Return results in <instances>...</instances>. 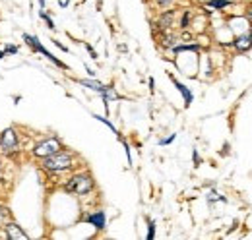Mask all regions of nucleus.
Returning <instances> with one entry per match:
<instances>
[{"instance_id":"nucleus-14","label":"nucleus","mask_w":252,"mask_h":240,"mask_svg":"<svg viewBox=\"0 0 252 240\" xmlns=\"http://www.w3.org/2000/svg\"><path fill=\"white\" fill-rule=\"evenodd\" d=\"M190 18H192V12L187 10V12L183 14V20H181V28H183V30H187L190 26Z\"/></svg>"},{"instance_id":"nucleus-8","label":"nucleus","mask_w":252,"mask_h":240,"mask_svg":"<svg viewBox=\"0 0 252 240\" xmlns=\"http://www.w3.org/2000/svg\"><path fill=\"white\" fill-rule=\"evenodd\" d=\"M6 235H8V239H12V240L28 239V235H26L24 231H20V227H18V225H14V223H10V225L6 227Z\"/></svg>"},{"instance_id":"nucleus-20","label":"nucleus","mask_w":252,"mask_h":240,"mask_svg":"<svg viewBox=\"0 0 252 240\" xmlns=\"http://www.w3.org/2000/svg\"><path fill=\"white\" fill-rule=\"evenodd\" d=\"M173 140H175V134H173V136H169V138H165V140H161L159 144H161V146H167V144H171Z\"/></svg>"},{"instance_id":"nucleus-11","label":"nucleus","mask_w":252,"mask_h":240,"mask_svg":"<svg viewBox=\"0 0 252 240\" xmlns=\"http://www.w3.org/2000/svg\"><path fill=\"white\" fill-rule=\"evenodd\" d=\"M171 80H173V84L177 86V90L183 93V97H185V105L189 107L190 103H192V93H190V90L187 88V86H185V84H181L179 80H175V78H171Z\"/></svg>"},{"instance_id":"nucleus-26","label":"nucleus","mask_w":252,"mask_h":240,"mask_svg":"<svg viewBox=\"0 0 252 240\" xmlns=\"http://www.w3.org/2000/svg\"><path fill=\"white\" fill-rule=\"evenodd\" d=\"M39 6H41V10H45V0H39Z\"/></svg>"},{"instance_id":"nucleus-1","label":"nucleus","mask_w":252,"mask_h":240,"mask_svg":"<svg viewBox=\"0 0 252 240\" xmlns=\"http://www.w3.org/2000/svg\"><path fill=\"white\" fill-rule=\"evenodd\" d=\"M74 167V157L68 151H57L49 157H43V169L49 173H63Z\"/></svg>"},{"instance_id":"nucleus-10","label":"nucleus","mask_w":252,"mask_h":240,"mask_svg":"<svg viewBox=\"0 0 252 240\" xmlns=\"http://www.w3.org/2000/svg\"><path fill=\"white\" fill-rule=\"evenodd\" d=\"M80 84L84 86V88H90V90H94L97 91V93H105V91L109 90L107 86H103V84H99V82H95V80H80Z\"/></svg>"},{"instance_id":"nucleus-9","label":"nucleus","mask_w":252,"mask_h":240,"mask_svg":"<svg viewBox=\"0 0 252 240\" xmlns=\"http://www.w3.org/2000/svg\"><path fill=\"white\" fill-rule=\"evenodd\" d=\"M173 20H175V12H173V10H169V12H165V14L161 16V20H159L158 28H159V30H161V31L169 30V28L173 26Z\"/></svg>"},{"instance_id":"nucleus-18","label":"nucleus","mask_w":252,"mask_h":240,"mask_svg":"<svg viewBox=\"0 0 252 240\" xmlns=\"http://www.w3.org/2000/svg\"><path fill=\"white\" fill-rule=\"evenodd\" d=\"M208 200H210V202H214V200H221V202H223V198H220V194H218V192H214V190L208 194Z\"/></svg>"},{"instance_id":"nucleus-3","label":"nucleus","mask_w":252,"mask_h":240,"mask_svg":"<svg viewBox=\"0 0 252 240\" xmlns=\"http://www.w3.org/2000/svg\"><path fill=\"white\" fill-rule=\"evenodd\" d=\"M61 150H63V144H61L59 138H47V140H43V142H39L35 146L33 155L43 159V157H49V155H53V153H57V151Z\"/></svg>"},{"instance_id":"nucleus-27","label":"nucleus","mask_w":252,"mask_h":240,"mask_svg":"<svg viewBox=\"0 0 252 240\" xmlns=\"http://www.w3.org/2000/svg\"><path fill=\"white\" fill-rule=\"evenodd\" d=\"M4 59V51H0V60Z\"/></svg>"},{"instance_id":"nucleus-6","label":"nucleus","mask_w":252,"mask_h":240,"mask_svg":"<svg viewBox=\"0 0 252 240\" xmlns=\"http://www.w3.org/2000/svg\"><path fill=\"white\" fill-rule=\"evenodd\" d=\"M233 47H235V51L237 53H249L252 49V33H243V35H239L235 41H233Z\"/></svg>"},{"instance_id":"nucleus-17","label":"nucleus","mask_w":252,"mask_h":240,"mask_svg":"<svg viewBox=\"0 0 252 240\" xmlns=\"http://www.w3.org/2000/svg\"><path fill=\"white\" fill-rule=\"evenodd\" d=\"M95 119L99 120V122H103V124H107V126H109V128H111V130L117 134V128H115V126H113V124H111V122H109L107 119H103V117H97V115H95Z\"/></svg>"},{"instance_id":"nucleus-2","label":"nucleus","mask_w":252,"mask_h":240,"mask_svg":"<svg viewBox=\"0 0 252 240\" xmlns=\"http://www.w3.org/2000/svg\"><path fill=\"white\" fill-rule=\"evenodd\" d=\"M95 182L90 175H76L64 184V190L70 194H78V196H86L94 190Z\"/></svg>"},{"instance_id":"nucleus-23","label":"nucleus","mask_w":252,"mask_h":240,"mask_svg":"<svg viewBox=\"0 0 252 240\" xmlns=\"http://www.w3.org/2000/svg\"><path fill=\"white\" fill-rule=\"evenodd\" d=\"M59 4H61V8H66L70 4V0H59Z\"/></svg>"},{"instance_id":"nucleus-25","label":"nucleus","mask_w":252,"mask_h":240,"mask_svg":"<svg viewBox=\"0 0 252 240\" xmlns=\"http://www.w3.org/2000/svg\"><path fill=\"white\" fill-rule=\"evenodd\" d=\"M194 163H196V165L200 163V157H198V153H196V151H194Z\"/></svg>"},{"instance_id":"nucleus-21","label":"nucleus","mask_w":252,"mask_h":240,"mask_svg":"<svg viewBox=\"0 0 252 240\" xmlns=\"http://www.w3.org/2000/svg\"><path fill=\"white\" fill-rule=\"evenodd\" d=\"M6 53H12V55H16V53H18V47H6Z\"/></svg>"},{"instance_id":"nucleus-24","label":"nucleus","mask_w":252,"mask_h":240,"mask_svg":"<svg viewBox=\"0 0 252 240\" xmlns=\"http://www.w3.org/2000/svg\"><path fill=\"white\" fill-rule=\"evenodd\" d=\"M247 18H249V20H252V4L247 8Z\"/></svg>"},{"instance_id":"nucleus-13","label":"nucleus","mask_w":252,"mask_h":240,"mask_svg":"<svg viewBox=\"0 0 252 240\" xmlns=\"http://www.w3.org/2000/svg\"><path fill=\"white\" fill-rule=\"evenodd\" d=\"M175 53H185V51H200L198 45H175L173 47Z\"/></svg>"},{"instance_id":"nucleus-22","label":"nucleus","mask_w":252,"mask_h":240,"mask_svg":"<svg viewBox=\"0 0 252 240\" xmlns=\"http://www.w3.org/2000/svg\"><path fill=\"white\" fill-rule=\"evenodd\" d=\"M86 49H88V51H90V55H92V59H97V53H95L94 49H92V47H90V45H86Z\"/></svg>"},{"instance_id":"nucleus-16","label":"nucleus","mask_w":252,"mask_h":240,"mask_svg":"<svg viewBox=\"0 0 252 240\" xmlns=\"http://www.w3.org/2000/svg\"><path fill=\"white\" fill-rule=\"evenodd\" d=\"M41 18L47 22V28H49V30H55V24H53V20H51V18H49L45 12H41Z\"/></svg>"},{"instance_id":"nucleus-12","label":"nucleus","mask_w":252,"mask_h":240,"mask_svg":"<svg viewBox=\"0 0 252 240\" xmlns=\"http://www.w3.org/2000/svg\"><path fill=\"white\" fill-rule=\"evenodd\" d=\"M231 4V0H210L208 2V6L210 8H216V10H223V8H227Z\"/></svg>"},{"instance_id":"nucleus-5","label":"nucleus","mask_w":252,"mask_h":240,"mask_svg":"<svg viewBox=\"0 0 252 240\" xmlns=\"http://www.w3.org/2000/svg\"><path fill=\"white\" fill-rule=\"evenodd\" d=\"M0 146L4 151H16L18 150V136L14 132V128H8L0 134Z\"/></svg>"},{"instance_id":"nucleus-4","label":"nucleus","mask_w":252,"mask_h":240,"mask_svg":"<svg viewBox=\"0 0 252 240\" xmlns=\"http://www.w3.org/2000/svg\"><path fill=\"white\" fill-rule=\"evenodd\" d=\"M24 41H26V43H28V45L32 47L35 53H41L43 57H47V59L51 60L53 64H57L59 68H64V70H66V64H64V62H61L59 59H55V57H53V55H51V53H49V51H47V49H45V47H43V45H41V43H39V41H37L35 37L28 35V33H24Z\"/></svg>"},{"instance_id":"nucleus-15","label":"nucleus","mask_w":252,"mask_h":240,"mask_svg":"<svg viewBox=\"0 0 252 240\" xmlns=\"http://www.w3.org/2000/svg\"><path fill=\"white\" fill-rule=\"evenodd\" d=\"M148 227H150V231H148V239L152 240L154 237H156V223H154V221H150V223H148Z\"/></svg>"},{"instance_id":"nucleus-19","label":"nucleus","mask_w":252,"mask_h":240,"mask_svg":"<svg viewBox=\"0 0 252 240\" xmlns=\"http://www.w3.org/2000/svg\"><path fill=\"white\" fill-rule=\"evenodd\" d=\"M156 2H158V6H161V8H167V6H169L173 0H156Z\"/></svg>"},{"instance_id":"nucleus-7","label":"nucleus","mask_w":252,"mask_h":240,"mask_svg":"<svg viewBox=\"0 0 252 240\" xmlns=\"http://www.w3.org/2000/svg\"><path fill=\"white\" fill-rule=\"evenodd\" d=\"M88 223H92L97 231H103L105 225H107V217H105V211H94L88 215Z\"/></svg>"}]
</instances>
